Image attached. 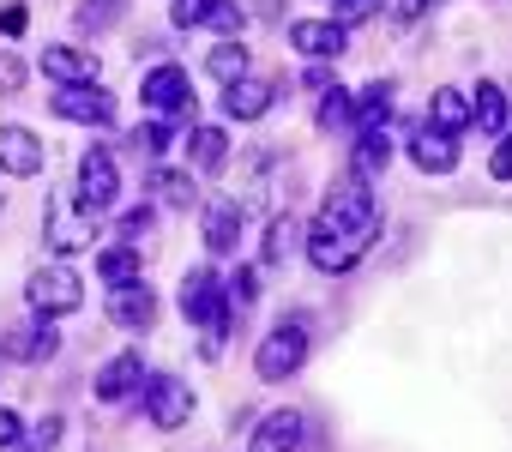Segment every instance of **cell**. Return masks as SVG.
Returning <instances> with one entry per match:
<instances>
[{"mask_svg":"<svg viewBox=\"0 0 512 452\" xmlns=\"http://www.w3.org/2000/svg\"><path fill=\"white\" fill-rule=\"evenodd\" d=\"M181 314L211 332V338H205V356H217V350H223V332H229V296H223V278H217L211 266H193V272L181 278Z\"/></svg>","mask_w":512,"mask_h":452,"instance_id":"obj_1","label":"cell"},{"mask_svg":"<svg viewBox=\"0 0 512 452\" xmlns=\"http://www.w3.org/2000/svg\"><path fill=\"white\" fill-rule=\"evenodd\" d=\"M308 362V326L302 320H284L260 338V350H253V374L260 380H290L296 368Z\"/></svg>","mask_w":512,"mask_h":452,"instance_id":"obj_2","label":"cell"},{"mask_svg":"<svg viewBox=\"0 0 512 452\" xmlns=\"http://www.w3.org/2000/svg\"><path fill=\"white\" fill-rule=\"evenodd\" d=\"M139 103H145L151 115L193 121V79H187V67H175V61L151 67V73H145V85H139Z\"/></svg>","mask_w":512,"mask_h":452,"instance_id":"obj_3","label":"cell"},{"mask_svg":"<svg viewBox=\"0 0 512 452\" xmlns=\"http://www.w3.org/2000/svg\"><path fill=\"white\" fill-rule=\"evenodd\" d=\"M320 223H326L332 236H356V242H374V223H380V211H374V193H362V187H338V193L326 199Z\"/></svg>","mask_w":512,"mask_h":452,"instance_id":"obj_4","label":"cell"},{"mask_svg":"<svg viewBox=\"0 0 512 452\" xmlns=\"http://www.w3.org/2000/svg\"><path fill=\"white\" fill-rule=\"evenodd\" d=\"M115 193H121V169H115V157L103 145H91L79 157V211L85 217H103L115 205Z\"/></svg>","mask_w":512,"mask_h":452,"instance_id":"obj_5","label":"cell"},{"mask_svg":"<svg viewBox=\"0 0 512 452\" xmlns=\"http://www.w3.org/2000/svg\"><path fill=\"white\" fill-rule=\"evenodd\" d=\"M25 296H31V308H37L43 320H55V314H73V308L85 302V284H79V272H67V266H43V272H31Z\"/></svg>","mask_w":512,"mask_h":452,"instance_id":"obj_6","label":"cell"},{"mask_svg":"<svg viewBox=\"0 0 512 452\" xmlns=\"http://www.w3.org/2000/svg\"><path fill=\"white\" fill-rule=\"evenodd\" d=\"M55 115H61V121H79V127H109V121H115V97H109L97 79L61 85V91H55Z\"/></svg>","mask_w":512,"mask_h":452,"instance_id":"obj_7","label":"cell"},{"mask_svg":"<svg viewBox=\"0 0 512 452\" xmlns=\"http://www.w3.org/2000/svg\"><path fill=\"white\" fill-rule=\"evenodd\" d=\"M43 163H49V145L31 127H0V175L31 181V175H43Z\"/></svg>","mask_w":512,"mask_h":452,"instance_id":"obj_8","label":"cell"},{"mask_svg":"<svg viewBox=\"0 0 512 452\" xmlns=\"http://www.w3.org/2000/svg\"><path fill=\"white\" fill-rule=\"evenodd\" d=\"M145 416L157 428H181L193 416V392L175 380V374H145Z\"/></svg>","mask_w":512,"mask_h":452,"instance_id":"obj_9","label":"cell"},{"mask_svg":"<svg viewBox=\"0 0 512 452\" xmlns=\"http://www.w3.org/2000/svg\"><path fill=\"white\" fill-rule=\"evenodd\" d=\"M109 320H115L121 332H145V326L157 320V296H151V284H145V278L115 284V290H109Z\"/></svg>","mask_w":512,"mask_h":452,"instance_id":"obj_10","label":"cell"},{"mask_svg":"<svg viewBox=\"0 0 512 452\" xmlns=\"http://www.w3.org/2000/svg\"><path fill=\"white\" fill-rule=\"evenodd\" d=\"M302 248H308V260H314L320 272H350V266H356V260L368 254V242H356V236H332L326 223H314Z\"/></svg>","mask_w":512,"mask_h":452,"instance_id":"obj_11","label":"cell"},{"mask_svg":"<svg viewBox=\"0 0 512 452\" xmlns=\"http://www.w3.org/2000/svg\"><path fill=\"white\" fill-rule=\"evenodd\" d=\"M290 43H296L308 61H338L344 43H350V31H344L338 19H296V25H290Z\"/></svg>","mask_w":512,"mask_h":452,"instance_id":"obj_12","label":"cell"},{"mask_svg":"<svg viewBox=\"0 0 512 452\" xmlns=\"http://www.w3.org/2000/svg\"><path fill=\"white\" fill-rule=\"evenodd\" d=\"M139 386H145V356H139V350L109 356V362H103V374H97V398H103V404H127Z\"/></svg>","mask_w":512,"mask_h":452,"instance_id":"obj_13","label":"cell"},{"mask_svg":"<svg viewBox=\"0 0 512 452\" xmlns=\"http://www.w3.org/2000/svg\"><path fill=\"white\" fill-rule=\"evenodd\" d=\"M302 446V410H272L247 434V452H296Z\"/></svg>","mask_w":512,"mask_h":452,"instance_id":"obj_14","label":"cell"},{"mask_svg":"<svg viewBox=\"0 0 512 452\" xmlns=\"http://www.w3.org/2000/svg\"><path fill=\"white\" fill-rule=\"evenodd\" d=\"M272 85L266 79H235V85H223V115L229 121H260L266 109H272Z\"/></svg>","mask_w":512,"mask_h":452,"instance_id":"obj_15","label":"cell"},{"mask_svg":"<svg viewBox=\"0 0 512 452\" xmlns=\"http://www.w3.org/2000/svg\"><path fill=\"white\" fill-rule=\"evenodd\" d=\"M410 163H416L422 175H452V169H458V145H452V133L422 127V133L410 139Z\"/></svg>","mask_w":512,"mask_h":452,"instance_id":"obj_16","label":"cell"},{"mask_svg":"<svg viewBox=\"0 0 512 452\" xmlns=\"http://www.w3.org/2000/svg\"><path fill=\"white\" fill-rule=\"evenodd\" d=\"M43 73H49L55 85H85V79H97V55L61 43V49H43Z\"/></svg>","mask_w":512,"mask_h":452,"instance_id":"obj_17","label":"cell"},{"mask_svg":"<svg viewBox=\"0 0 512 452\" xmlns=\"http://www.w3.org/2000/svg\"><path fill=\"white\" fill-rule=\"evenodd\" d=\"M235 236H241V205L235 199H211L205 205V248L211 254H235Z\"/></svg>","mask_w":512,"mask_h":452,"instance_id":"obj_18","label":"cell"},{"mask_svg":"<svg viewBox=\"0 0 512 452\" xmlns=\"http://www.w3.org/2000/svg\"><path fill=\"white\" fill-rule=\"evenodd\" d=\"M49 248H55V254H79V248H91V217L79 223V217L67 211V199H55V205H49Z\"/></svg>","mask_w":512,"mask_h":452,"instance_id":"obj_19","label":"cell"},{"mask_svg":"<svg viewBox=\"0 0 512 452\" xmlns=\"http://www.w3.org/2000/svg\"><path fill=\"white\" fill-rule=\"evenodd\" d=\"M506 115H512V103H506V85L482 79V85H476V103H470V121H476L488 139H500V133H506Z\"/></svg>","mask_w":512,"mask_h":452,"instance_id":"obj_20","label":"cell"},{"mask_svg":"<svg viewBox=\"0 0 512 452\" xmlns=\"http://www.w3.org/2000/svg\"><path fill=\"white\" fill-rule=\"evenodd\" d=\"M428 121H434V133H464L470 127V97L464 91H452V85H440L434 97H428Z\"/></svg>","mask_w":512,"mask_h":452,"instance_id":"obj_21","label":"cell"},{"mask_svg":"<svg viewBox=\"0 0 512 452\" xmlns=\"http://www.w3.org/2000/svg\"><path fill=\"white\" fill-rule=\"evenodd\" d=\"M350 115L368 121V127H386V115H392V79H374L368 91H356L350 97Z\"/></svg>","mask_w":512,"mask_h":452,"instance_id":"obj_22","label":"cell"},{"mask_svg":"<svg viewBox=\"0 0 512 452\" xmlns=\"http://www.w3.org/2000/svg\"><path fill=\"white\" fill-rule=\"evenodd\" d=\"M187 145H193V163H199L205 175H217V169L229 163V133H223V127H193Z\"/></svg>","mask_w":512,"mask_h":452,"instance_id":"obj_23","label":"cell"},{"mask_svg":"<svg viewBox=\"0 0 512 452\" xmlns=\"http://www.w3.org/2000/svg\"><path fill=\"white\" fill-rule=\"evenodd\" d=\"M205 67H211V79H217V85H235V79H247V49L229 37V43H217V49L205 55Z\"/></svg>","mask_w":512,"mask_h":452,"instance_id":"obj_24","label":"cell"},{"mask_svg":"<svg viewBox=\"0 0 512 452\" xmlns=\"http://www.w3.org/2000/svg\"><path fill=\"white\" fill-rule=\"evenodd\" d=\"M386 163H392V139H386V127H368L356 139V175H380Z\"/></svg>","mask_w":512,"mask_h":452,"instance_id":"obj_25","label":"cell"},{"mask_svg":"<svg viewBox=\"0 0 512 452\" xmlns=\"http://www.w3.org/2000/svg\"><path fill=\"white\" fill-rule=\"evenodd\" d=\"M97 278L115 290V284H133L139 278V248H103L97 254Z\"/></svg>","mask_w":512,"mask_h":452,"instance_id":"obj_26","label":"cell"},{"mask_svg":"<svg viewBox=\"0 0 512 452\" xmlns=\"http://www.w3.org/2000/svg\"><path fill=\"white\" fill-rule=\"evenodd\" d=\"M296 248H302V223H296L290 211H284V217H272V230H266V260H272V266H284Z\"/></svg>","mask_w":512,"mask_h":452,"instance_id":"obj_27","label":"cell"},{"mask_svg":"<svg viewBox=\"0 0 512 452\" xmlns=\"http://www.w3.org/2000/svg\"><path fill=\"white\" fill-rule=\"evenodd\" d=\"M157 193H163V205H175V211H187V205H199V187H193V175L187 169H157V181H151Z\"/></svg>","mask_w":512,"mask_h":452,"instance_id":"obj_28","label":"cell"},{"mask_svg":"<svg viewBox=\"0 0 512 452\" xmlns=\"http://www.w3.org/2000/svg\"><path fill=\"white\" fill-rule=\"evenodd\" d=\"M55 350H61V332H55L49 320H43V326H31V332L13 344V356H25V362H49Z\"/></svg>","mask_w":512,"mask_h":452,"instance_id":"obj_29","label":"cell"},{"mask_svg":"<svg viewBox=\"0 0 512 452\" xmlns=\"http://www.w3.org/2000/svg\"><path fill=\"white\" fill-rule=\"evenodd\" d=\"M73 19H79V31H91V37H97V31H109V25L121 19V0H85Z\"/></svg>","mask_w":512,"mask_h":452,"instance_id":"obj_30","label":"cell"},{"mask_svg":"<svg viewBox=\"0 0 512 452\" xmlns=\"http://www.w3.org/2000/svg\"><path fill=\"white\" fill-rule=\"evenodd\" d=\"M217 7H223V0H175L169 19H175L181 31H193V25H211V19H217Z\"/></svg>","mask_w":512,"mask_h":452,"instance_id":"obj_31","label":"cell"},{"mask_svg":"<svg viewBox=\"0 0 512 452\" xmlns=\"http://www.w3.org/2000/svg\"><path fill=\"white\" fill-rule=\"evenodd\" d=\"M223 296H229V308H253V296H260V278H253V266H241V272L223 284Z\"/></svg>","mask_w":512,"mask_h":452,"instance_id":"obj_32","label":"cell"},{"mask_svg":"<svg viewBox=\"0 0 512 452\" xmlns=\"http://www.w3.org/2000/svg\"><path fill=\"white\" fill-rule=\"evenodd\" d=\"M374 13H386V0H338L332 7V19L350 31V25H362V19H374Z\"/></svg>","mask_w":512,"mask_h":452,"instance_id":"obj_33","label":"cell"},{"mask_svg":"<svg viewBox=\"0 0 512 452\" xmlns=\"http://www.w3.org/2000/svg\"><path fill=\"white\" fill-rule=\"evenodd\" d=\"M25 91V61L13 49H0V97H19Z\"/></svg>","mask_w":512,"mask_h":452,"instance_id":"obj_34","label":"cell"},{"mask_svg":"<svg viewBox=\"0 0 512 452\" xmlns=\"http://www.w3.org/2000/svg\"><path fill=\"white\" fill-rule=\"evenodd\" d=\"M350 121V91L326 85V103H320V127H344Z\"/></svg>","mask_w":512,"mask_h":452,"instance_id":"obj_35","label":"cell"},{"mask_svg":"<svg viewBox=\"0 0 512 452\" xmlns=\"http://www.w3.org/2000/svg\"><path fill=\"white\" fill-rule=\"evenodd\" d=\"M61 446V416H43L37 428H31V446L25 452H55Z\"/></svg>","mask_w":512,"mask_h":452,"instance_id":"obj_36","label":"cell"},{"mask_svg":"<svg viewBox=\"0 0 512 452\" xmlns=\"http://www.w3.org/2000/svg\"><path fill=\"white\" fill-rule=\"evenodd\" d=\"M25 440V422H19V410H7V404H0V452H13Z\"/></svg>","mask_w":512,"mask_h":452,"instance_id":"obj_37","label":"cell"},{"mask_svg":"<svg viewBox=\"0 0 512 452\" xmlns=\"http://www.w3.org/2000/svg\"><path fill=\"white\" fill-rule=\"evenodd\" d=\"M133 145H139V151H151V157H163V151H169V127H139V133H133Z\"/></svg>","mask_w":512,"mask_h":452,"instance_id":"obj_38","label":"cell"},{"mask_svg":"<svg viewBox=\"0 0 512 452\" xmlns=\"http://www.w3.org/2000/svg\"><path fill=\"white\" fill-rule=\"evenodd\" d=\"M121 236H127V242H133V248H139V236H151V211H145V205H139V211H127V217H121Z\"/></svg>","mask_w":512,"mask_h":452,"instance_id":"obj_39","label":"cell"},{"mask_svg":"<svg viewBox=\"0 0 512 452\" xmlns=\"http://www.w3.org/2000/svg\"><path fill=\"white\" fill-rule=\"evenodd\" d=\"M488 175H494V181H512V139H506V133H500V151L488 157Z\"/></svg>","mask_w":512,"mask_h":452,"instance_id":"obj_40","label":"cell"},{"mask_svg":"<svg viewBox=\"0 0 512 452\" xmlns=\"http://www.w3.org/2000/svg\"><path fill=\"white\" fill-rule=\"evenodd\" d=\"M217 31H229V37H241V25H247V13L241 7H229V0H223V7H217V19H211Z\"/></svg>","mask_w":512,"mask_h":452,"instance_id":"obj_41","label":"cell"},{"mask_svg":"<svg viewBox=\"0 0 512 452\" xmlns=\"http://www.w3.org/2000/svg\"><path fill=\"white\" fill-rule=\"evenodd\" d=\"M25 31V7H0V37H19Z\"/></svg>","mask_w":512,"mask_h":452,"instance_id":"obj_42","label":"cell"},{"mask_svg":"<svg viewBox=\"0 0 512 452\" xmlns=\"http://www.w3.org/2000/svg\"><path fill=\"white\" fill-rule=\"evenodd\" d=\"M434 7V0H398V19H422Z\"/></svg>","mask_w":512,"mask_h":452,"instance_id":"obj_43","label":"cell"},{"mask_svg":"<svg viewBox=\"0 0 512 452\" xmlns=\"http://www.w3.org/2000/svg\"><path fill=\"white\" fill-rule=\"evenodd\" d=\"M260 19H278V0H260Z\"/></svg>","mask_w":512,"mask_h":452,"instance_id":"obj_44","label":"cell"}]
</instances>
